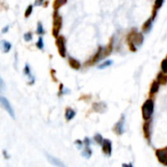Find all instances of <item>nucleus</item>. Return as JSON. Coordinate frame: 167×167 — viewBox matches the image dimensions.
Returning a JSON list of instances; mask_svg holds the SVG:
<instances>
[{
	"label": "nucleus",
	"instance_id": "1",
	"mask_svg": "<svg viewBox=\"0 0 167 167\" xmlns=\"http://www.w3.org/2000/svg\"><path fill=\"white\" fill-rule=\"evenodd\" d=\"M113 51V42H110L107 47H100L98 49L97 53L94 56L93 59H92V64L94 63H96L100 61L101 60H104L105 58H106L109 55H110Z\"/></svg>",
	"mask_w": 167,
	"mask_h": 167
},
{
	"label": "nucleus",
	"instance_id": "2",
	"mask_svg": "<svg viewBox=\"0 0 167 167\" xmlns=\"http://www.w3.org/2000/svg\"><path fill=\"white\" fill-rule=\"evenodd\" d=\"M154 111V102L153 100L149 99L144 102L142 106V116L143 120H149Z\"/></svg>",
	"mask_w": 167,
	"mask_h": 167
},
{
	"label": "nucleus",
	"instance_id": "3",
	"mask_svg": "<svg viewBox=\"0 0 167 167\" xmlns=\"http://www.w3.org/2000/svg\"><path fill=\"white\" fill-rule=\"evenodd\" d=\"M128 40V45L132 44L134 46H140L143 42V36L142 33H139V32L135 30H133L131 33H130L127 38Z\"/></svg>",
	"mask_w": 167,
	"mask_h": 167
},
{
	"label": "nucleus",
	"instance_id": "4",
	"mask_svg": "<svg viewBox=\"0 0 167 167\" xmlns=\"http://www.w3.org/2000/svg\"><path fill=\"white\" fill-rule=\"evenodd\" d=\"M62 27V17L59 15L58 11H55L53 15V28H52V34L55 38L59 36V32Z\"/></svg>",
	"mask_w": 167,
	"mask_h": 167
},
{
	"label": "nucleus",
	"instance_id": "5",
	"mask_svg": "<svg viewBox=\"0 0 167 167\" xmlns=\"http://www.w3.org/2000/svg\"><path fill=\"white\" fill-rule=\"evenodd\" d=\"M0 106L4 110H6L11 118H15V112L11 107V105H10V102L7 98H5L4 96L1 95H0Z\"/></svg>",
	"mask_w": 167,
	"mask_h": 167
},
{
	"label": "nucleus",
	"instance_id": "6",
	"mask_svg": "<svg viewBox=\"0 0 167 167\" xmlns=\"http://www.w3.org/2000/svg\"><path fill=\"white\" fill-rule=\"evenodd\" d=\"M56 47H58L59 54L61 57H65L66 56V47H65V39L63 36H58L56 41Z\"/></svg>",
	"mask_w": 167,
	"mask_h": 167
},
{
	"label": "nucleus",
	"instance_id": "7",
	"mask_svg": "<svg viewBox=\"0 0 167 167\" xmlns=\"http://www.w3.org/2000/svg\"><path fill=\"white\" fill-rule=\"evenodd\" d=\"M124 125H125V116L122 115L121 117L120 120L114 125L113 131L114 133H116L118 135H121L124 133Z\"/></svg>",
	"mask_w": 167,
	"mask_h": 167
},
{
	"label": "nucleus",
	"instance_id": "8",
	"mask_svg": "<svg viewBox=\"0 0 167 167\" xmlns=\"http://www.w3.org/2000/svg\"><path fill=\"white\" fill-rule=\"evenodd\" d=\"M156 156L159 162L164 165H167V147L156 150Z\"/></svg>",
	"mask_w": 167,
	"mask_h": 167
},
{
	"label": "nucleus",
	"instance_id": "9",
	"mask_svg": "<svg viewBox=\"0 0 167 167\" xmlns=\"http://www.w3.org/2000/svg\"><path fill=\"white\" fill-rule=\"evenodd\" d=\"M102 151L107 156H111L112 153V143L109 139H103L102 142Z\"/></svg>",
	"mask_w": 167,
	"mask_h": 167
},
{
	"label": "nucleus",
	"instance_id": "10",
	"mask_svg": "<svg viewBox=\"0 0 167 167\" xmlns=\"http://www.w3.org/2000/svg\"><path fill=\"white\" fill-rule=\"evenodd\" d=\"M92 108H93L94 111L97 112V113H105L107 110V106H106L105 103L103 102L95 103L92 105Z\"/></svg>",
	"mask_w": 167,
	"mask_h": 167
},
{
	"label": "nucleus",
	"instance_id": "11",
	"mask_svg": "<svg viewBox=\"0 0 167 167\" xmlns=\"http://www.w3.org/2000/svg\"><path fill=\"white\" fill-rule=\"evenodd\" d=\"M46 156H47V160H48V161H49L51 164H52V165L60 167L65 166V164L61 162V161H60L59 159L56 158V157H54V156H51V155H48V154H47Z\"/></svg>",
	"mask_w": 167,
	"mask_h": 167
},
{
	"label": "nucleus",
	"instance_id": "12",
	"mask_svg": "<svg viewBox=\"0 0 167 167\" xmlns=\"http://www.w3.org/2000/svg\"><path fill=\"white\" fill-rule=\"evenodd\" d=\"M150 124L151 122L147 120V122L143 124V134H144V137L147 139L148 140H150Z\"/></svg>",
	"mask_w": 167,
	"mask_h": 167
},
{
	"label": "nucleus",
	"instance_id": "13",
	"mask_svg": "<svg viewBox=\"0 0 167 167\" xmlns=\"http://www.w3.org/2000/svg\"><path fill=\"white\" fill-rule=\"evenodd\" d=\"M0 47H1L2 52L7 53V52L10 51V50H11V42H7V41L6 40H2L0 42Z\"/></svg>",
	"mask_w": 167,
	"mask_h": 167
},
{
	"label": "nucleus",
	"instance_id": "14",
	"mask_svg": "<svg viewBox=\"0 0 167 167\" xmlns=\"http://www.w3.org/2000/svg\"><path fill=\"white\" fill-rule=\"evenodd\" d=\"M69 65H70V67L73 68L74 69H75V70H78V69L81 68L80 62H79L78 60H76V59L71 57V56H69Z\"/></svg>",
	"mask_w": 167,
	"mask_h": 167
},
{
	"label": "nucleus",
	"instance_id": "15",
	"mask_svg": "<svg viewBox=\"0 0 167 167\" xmlns=\"http://www.w3.org/2000/svg\"><path fill=\"white\" fill-rule=\"evenodd\" d=\"M152 18H149L148 20H147L144 22L143 25V31L144 33H148L151 30L152 26Z\"/></svg>",
	"mask_w": 167,
	"mask_h": 167
},
{
	"label": "nucleus",
	"instance_id": "16",
	"mask_svg": "<svg viewBox=\"0 0 167 167\" xmlns=\"http://www.w3.org/2000/svg\"><path fill=\"white\" fill-rule=\"evenodd\" d=\"M156 81L159 84L161 85H165L167 83V75H165L163 72H161L157 74L156 77Z\"/></svg>",
	"mask_w": 167,
	"mask_h": 167
},
{
	"label": "nucleus",
	"instance_id": "17",
	"mask_svg": "<svg viewBox=\"0 0 167 167\" xmlns=\"http://www.w3.org/2000/svg\"><path fill=\"white\" fill-rule=\"evenodd\" d=\"M159 86H160V84L157 83V81H153V82H152V86H151V88H150V92H149L150 96H153L156 92H158Z\"/></svg>",
	"mask_w": 167,
	"mask_h": 167
},
{
	"label": "nucleus",
	"instance_id": "18",
	"mask_svg": "<svg viewBox=\"0 0 167 167\" xmlns=\"http://www.w3.org/2000/svg\"><path fill=\"white\" fill-rule=\"evenodd\" d=\"M76 112L74 110H73L72 109H69V108H67L66 111H65V119L67 121L72 120L73 118L75 117Z\"/></svg>",
	"mask_w": 167,
	"mask_h": 167
},
{
	"label": "nucleus",
	"instance_id": "19",
	"mask_svg": "<svg viewBox=\"0 0 167 167\" xmlns=\"http://www.w3.org/2000/svg\"><path fill=\"white\" fill-rule=\"evenodd\" d=\"M68 0H54L53 8L55 11H58L60 7L64 6L67 2Z\"/></svg>",
	"mask_w": 167,
	"mask_h": 167
},
{
	"label": "nucleus",
	"instance_id": "20",
	"mask_svg": "<svg viewBox=\"0 0 167 167\" xmlns=\"http://www.w3.org/2000/svg\"><path fill=\"white\" fill-rule=\"evenodd\" d=\"M24 74H25V75L28 76L29 79H30V83H29V84H33V83H34V78H33V77L32 76L31 71H30V68H29L28 64H26L25 68H24Z\"/></svg>",
	"mask_w": 167,
	"mask_h": 167
},
{
	"label": "nucleus",
	"instance_id": "21",
	"mask_svg": "<svg viewBox=\"0 0 167 167\" xmlns=\"http://www.w3.org/2000/svg\"><path fill=\"white\" fill-rule=\"evenodd\" d=\"M92 150H91V148H90V147H85V149L83 150L82 155H83V156H84L86 159H89L90 157L92 156Z\"/></svg>",
	"mask_w": 167,
	"mask_h": 167
},
{
	"label": "nucleus",
	"instance_id": "22",
	"mask_svg": "<svg viewBox=\"0 0 167 167\" xmlns=\"http://www.w3.org/2000/svg\"><path fill=\"white\" fill-rule=\"evenodd\" d=\"M113 60H107V61H105V62H104L103 64H101L100 65H99L98 68L100 69H105V68H107V67L110 66V65H113Z\"/></svg>",
	"mask_w": 167,
	"mask_h": 167
},
{
	"label": "nucleus",
	"instance_id": "23",
	"mask_svg": "<svg viewBox=\"0 0 167 167\" xmlns=\"http://www.w3.org/2000/svg\"><path fill=\"white\" fill-rule=\"evenodd\" d=\"M161 70H162L164 74H167V58L164 59V60L161 61Z\"/></svg>",
	"mask_w": 167,
	"mask_h": 167
},
{
	"label": "nucleus",
	"instance_id": "24",
	"mask_svg": "<svg viewBox=\"0 0 167 167\" xmlns=\"http://www.w3.org/2000/svg\"><path fill=\"white\" fill-rule=\"evenodd\" d=\"M163 2H164V0H156V1H155V3H154L153 9H155V10L157 11L158 9H160L161 7Z\"/></svg>",
	"mask_w": 167,
	"mask_h": 167
},
{
	"label": "nucleus",
	"instance_id": "25",
	"mask_svg": "<svg viewBox=\"0 0 167 167\" xmlns=\"http://www.w3.org/2000/svg\"><path fill=\"white\" fill-rule=\"evenodd\" d=\"M37 33L39 35H42L44 33V29H43L41 22H38V25H37Z\"/></svg>",
	"mask_w": 167,
	"mask_h": 167
},
{
	"label": "nucleus",
	"instance_id": "26",
	"mask_svg": "<svg viewBox=\"0 0 167 167\" xmlns=\"http://www.w3.org/2000/svg\"><path fill=\"white\" fill-rule=\"evenodd\" d=\"M94 139H95V141H96L97 143H99V144H102V142H103V137L102 135H100V134H96V135H95V137H94Z\"/></svg>",
	"mask_w": 167,
	"mask_h": 167
},
{
	"label": "nucleus",
	"instance_id": "27",
	"mask_svg": "<svg viewBox=\"0 0 167 167\" xmlns=\"http://www.w3.org/2000/svg\"><path fill=\"white\" fill-rule=\"evenodd\" d=\"M36 46L38 47V49H43V47H44V42H43V40H42V38L40 37V38H38V41L36 42Z\"/></svg>",
	"mask_w": 167,
	"mask_h": 167
},
{
	"label": "nucleus",
	"instance_id": "28",
	"mask_svg": "<svg viewBox=\"0 0 167 167\" xmlns=\"http://www.w3.org/2000/svg\"><path fill=\"white\" fill-rule=\"evenodd\" d=\"M32 11H33V6H32V5H29V6H28V7H27L26 11H25V17L26 18L29 17V16L31 15Z\"/></svg>",
	"mask_w": 167,
	"mask_h": 167
},
{
	"label": "nucleus",
	"instance_id": "29",
	"mask_svg": "<svg viewBox=\"0 0 167 167\" xmlns=\"http://www.w3.org/2000/svg\"><path fill=\"white\" fill-rule=\"evenodd\" d=\"M5 88H6V85H5L4 81L1 78V76H0V92L2 93V92H5Z\"/></svg>",
	"mask_w": 167,
	"mask_h": 167
},
{
	"label": "nucleus",
	"instance_id": "30",
	"mask_svg": "<svg viewBox=\"0 0 167 167\" xmlns=\"http://www.w3.org/2000/svg\"><path fill=\"white\" fill-rule=\"evenodd\" d=\"M32 33L31 32H28V33H25L24 34V39H25L26 42H29V41L32 40Z\"/></svg>",
	"mask_w": 167,
	"mask_h": 167
},
{
	"label": "nucleus",
	"instance_id": "31",
	"mask_svg": "<svg viewBox=\"0 0 167 167\" xmlns=\"http://www.w3.org/2000/svg\"><path fill=\"white\" fill-rule=\"evenodd\" d=\"M83 143L85 144V147H90V145H91V141H90V139L86 137L84 139V140H83Z\"/></svg>",
	"mask_w": 167,
	"mask_h": 167
},
{
	"label": "nucleus",
	"instance_id": "32",
	"mask_svg": "<svg viewBox=\"0 0 167 167\" xmlns=\"http://www.w3.org/2000/svg\"><path fill=\"white\" fill-rule=\"evenodd\" d=\"M75 144L78 145V148H82V146L83 145V141L79 140V139H78V140L75 141Z\"/></svg>",
	"mask_w": 167,
	"mask_h": 167
},
{
	"label": "nucleus",
	"instance_id": "33",
	"mask_svg": "<svg viewBox=\"0 0 167 167\" xmlns=\"http://www.w3.org/2000/svg\"><path fill=\"white\" fill-rule=\"evenodd\" d=\"M43 2H44V0H36L35 2H34V5L35 6H41Z\"/></svg>",
	"mask_w": 167,
	"mask_h": 167
},
{
	"label": "nucleus",
	"instance_id": "34",
	"mask_svg": "<svg viewBox=\"0 0 167 167\" xmlns=\"http://www.w3.org/2000/svg\"><path fill=\"white\" fill-rule=\"evenodd\" d=\"M8 29H9V25H6V26H5L4 28L2 29V33H7V32L8 31Z\"/></svg>",
	"mask_w": 167,
	"mask_h": 167
},
{
	"label": "nucleus",
	"instance_id": "35",
	"mask_svg": "<svg viewBox=\"0 0 167 167\" xmlns=\"http://www.w3.org/2000/svg\"><path fill=\"white\" fill-rule=\"evenodd\" d=\"M122 166H132L131 164H122Z\"/></svg>",
	"mask_w": 167,
	"mask_h": 167
},
{
	"label": "nucleus",
	"instance_id": "36",
	"mask_svg": "<svg viewBox=\"0 0 167 167\" xmlns=\"http://www.w3.org/2000/svg\"></svg>",
	"mask_w": 167,
	"mask_h": 167
}]
</instances>
